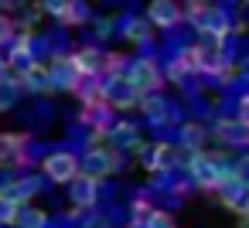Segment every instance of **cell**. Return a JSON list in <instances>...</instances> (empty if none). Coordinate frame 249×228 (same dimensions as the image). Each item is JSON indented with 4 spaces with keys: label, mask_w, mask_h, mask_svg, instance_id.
<instances>
[{
    "label": "cell",
    "mask_w": 249,
    "mask_h": 228,
    "mask_svg": "<svg viewBox=\"0 0 249 228\" xmlns=\"http://www.w3.org/2000/svg\"><path fill=\"white\" fill-rule=\"evenodd\" d=\"M232 170H235V167H232L229 160L215 157V153H191V157H188V177H191L195 187H201V191H215Z\"/></svg>",
    "instance_id": "obj_1"
},
{
    "label": "cell",
    "mask_w": 249,
    "mask_h": 228,
    "mask_svg": "<svg viewBox=\"0 0 249 228\" xmlns=\"http://www.w3.org/2000/svg\"><path fill=\"white\" fill-rule=\"evenodd\" d=\"M123 79H126V82H130V89L143 99V96H154V92L160 89L164 72L157 68V62H154V58H133V62L126 65Z\"/></svg>",
    "instance_id": "obj_2"
},
{
    "label": "cell",
    "mask_w": 249,
    "mask_h": 228,
    "mask_svg": "<svg viewBox=\"0 0 249 228\" xmlns=\"http://www.w3.org/2000/svg\"><path fill=\"white\" fill-rule=\"evenodd\" d=\"M120 170V157H116V150H106V147H92V150H86L82 157H79V174L82 177H89V180H103V177H109V174H116Z\"/></svg>",
    "instance_id": "obj_3"
},
{
    "label": "cell",
    "mask_w": 249,
    "mask_h": 228,
    "mask_svg": "<svg viewBox=\"0 0 249 228\" xmlns=\"http://www.w3.org/2000/svg\"><path fill=\"white\" fill-rule=\"evenodd\" d=\"M218 197H222V204L232 211V214H239V218H246V211H249V187H246V177H242V170H232L218 187Z\"/></svg>",
    "instance_id": "obj_4"
},
{
    "label": "cell",
    "mask_w": 249,
    "mask_h": 228,
    "mask_svg": "<svg viewBox=\"0 0 249 228\" xmlns=\"http://www.w3.org/2000/svg\"><path fill=\"white\" fill-rule=\"evenodd\" d=\"M225 41H212V38H201V45H195V65L201 75H222L229 68V58H225Z\"/></svg>",
    "instance_id": "obj_5"
},
{
    "label": "cell",
    "mask_w": 249,
    "mask_h": 228,
    "mask_svg": "<svg viewBox=\"0 0 249 228\" xmlns=\"http://www.w3.org/2000/svg\"><path fill=\"white\" fill-rule=\"evenodd\" d=\"M41 170L52 184H69L72 177H79V157L69 153V150H52L41 160Z\"/></svg>",
    "instance_id": "obj_6"
},
{
    "label": "cell",
    "mask_w": 249,
    "mask_h": 228,
    "mask_svg": "<svg viewBox=\"0 0 249 228\" xmlns=\"http://www.w3.org/2000/svg\"><path fill=\"white\" fill-rule=\"evenodd\" d=\"M103 102L109 109H133L140 102V96L130 89V82L123 75H106L103 79Z\"/></svg>",
    "instance_id": "obj_7"
},
{
    "label": "cell",
    "mask_w": 249,
    "mask_h": 228,
    "mask_svg": "<svg viewBox=\"0 0 249 228\" xmlns=\"http://www.w3.org/2000/svg\"><path fill=\"white\" fill-rule=\"evenodd\" d=\"M191 24L212 41H225V34H229V14L222 7H205V11L191 14Z\"/></svg>",
    "instance_id": "obj_8"
},
{
    "label": "cell",
    "mask_w": 249,
    "mask_h": 228,
    "mask_svg": "<svg viewBox=\"0 0 249 228\" xmlns=\"http://www.w3.org/2000/svg\"><path fill=\"white\" fill-rule=\"evenodd\" d=\"M137 157H140V167L147 174H164L174 163V150L167 143H140L137 147Z\"/></svg>",
    "instance_id": "obj_9"
},
{
    "label": "cell",
    "mask_w": 249,
    "mask_h": 228,
    "mask_svg": "<svg viewBox=\"0 0 249 228\" xmlns=\"http://www.w3.org/2000/svg\"><path fill=\"white\" fill-rule=\"evenodd\" d=\"M184 21V7L178 4V0H150V7H147V24L154 28H178Z\"/></svg>",
    "instance_id": "obj_10"
},
{
    "label": "cell",
    "mask_w": 249,
    "mask_h": 228,
    "mask_svg": "<svg viewBox=\"0 0 249 228\" xmlns=\"http://www.w3.org/2000/svg\"><path fill=\"white\" fill-rule=\"evenodd\" d=\"M215 136H218V143H225L232 150H242L249 143V123H242L235 116H222L215 123Z\"/></svg>",
    "instance_id": "obj_11"
},
{
    "label": "cell",
    "mask_w": 249,
    "mask_h": 228,
    "mask_svg": "<svg viewBox=\"0 0 249 228\" xmlns=\"http://www.w3.org/2000/svg\"><path fill=\"white\" fill-rule=\"evenodd\" d=\"M45 68H48L52 92H72V85H75L79 72H75V65H72V58H69V55H58V58H52V65H45Z\"/></svg>",
    "instance_id": "obj_12"
},
{
    "label": "cell",
    "mask_w": 249,
    "mask_h": 228,
    "mask_svg": "<svg viewBox=\"0 0 249 228\" xmlns=\"http://www.w3.org/2000/svg\"><path fill=\"white\" fill-rule=\"evenodd\" d=\"M195 75H198L195 48H181V51H178V58L167 65V79H171L174 85H191V82H195Z\"/></svg>",
    "instance_id": "obj_13"
},
{
    "label": "cell",
    "mask_w": 249,
    "mask_h": 228,
    "mask_svg": "<svg viewBox=\"0 0 249 228\" xmlns=\"http://www.w3.org/2000/svg\"><path fill=\"white\" fill-rule=\"evenodd\" d=\"M28 133H0V163H24Z\"/></svg>",
    "instance_id": "obj_14"
},
{
    "label": "cell",
    "mask_w": 249,
    "mask_h": 228,
    "mask_svg": "<svg viewBox=\"0 0 249 228\" xmlns=\"http://www.w3.org/2000/svg\"><path fill=\"white\" fill-rule=\"evenodd\" d=\"M72 58V65H75V72L79 75H103V62H106V51H99V48H79V51H72L69 55Z\"/></svg>",
    "instance_id": "obj_15"
},
{
    "label": "cell",
    "mask_w": 249,
    "mask_h": 228,
    "mask_svg": "<svg viewBox=\"0 0 249 228\" xmlns=\"http://www.w3.org/2000/svg\"><path fill=\"white\" fill-rule=\"evenodd\" d=\"M69 197H72L75 208H92V204L99 201V184L79 174V177L69 180Z\"/></svg>",
    "instance_id": "obj_16"
},
{
    "label": "cell",
    "mask_w": 249,
    "mask_h": 228,
    "mask_svg": "<svg viewBox=\"0 0 249 228\" xmlns=\"http://www.w3.org/2000/svg\"><path fill=\"white\" fill-rule=\"evenodd\" d=\"M7 65H11L18 75H21V72H28V68L35 65V48H31V38H28V34H21V38H14V41H11Z\"/></svg>",
    "instance_id": "obj_17"
},
{
    "label": "cell",
    "mask_w": 249,
    "mask_h": 228,
    "mask_svg": "<svg viewBox=\"0 0 249 228\" xmlns=\"http://www.w3.org/2000/svg\"><path fill=\"white\" fill-rule=\"evenodd\" d=\"M106 136H109L113 150H137V147H140V130H137V123H113V126L106 130Z\"/></svg>",
    "instance_id": "obj_18"
},
{
    "label": "cell",
    "mask_w": 249,
    "mask_h": 228,
    "mask_svg": "<svg viewBox=\"0 0 249 228\" xmlns=\"http://www.w3.org/2000/svg\"><path fill=\"white\" fill-rule=\"evenodd\" d=\"M86 126H92L99 136L113 126V109L106 106V102H89V106H82V116H79Z\"/></svg>",
    "instance_id": "obj_19"
},
{
    "label": "cell",
    "mask_w": 249,
    "mask_h": 228,
    "mask_svg": "<svg viewBox=\"0 0 249 228\" xmlns=\"http://www.w3.org/2000/svg\"><path fill=\"white\" fill-rule=\"evenodd\" d=\"M38 191H41V180H38V177H18L14 184L0 187V194H4L7 201H14L18 208H21V204H24L31 194H38Z\"/></svg>",
    "instance_id": "obj_20"
},
{
    "label": "cell",
    "mask_w": 249,
    "mask_h": 228,
    "mask_svg": "<svg viewBox=\"0 0 249 228\" xmlns=\"http://www.w3.org/2000/svg\"><path fill=\"white\" fill-rule=\"evenodd\" d=\"M18 85H21V89H28V92H52V82H48V68H45L41 62H35V65H31L28 72H21Z\"/></svg>",
    "instance_id": "obj_21"
},
{
    "label": "cell",
    "mask_w": 249,
    "mask_h": 228,
    "mask_svg": "<svg viewBox=\"0 0 249 228\" xmlns=\"http://www.w3.org/2000/svg\"><path fill=\"white\" fill-rule=\"evenodd\" d=\"M72 92L82 99V106H89V102H103V79H99V75H79L75 85H72Z\"/></svg>",
    "instance_id": "obj_22"
},
{
    "label": "cell",
    "mask_w": 249,
    "mask_h": 228,
    "mask_svg": "<svg viewBox=\"0 0 249 228\" xmlns=\"http://www.w3.org/2000/svg\"><path fill=\"white\" fill-rule=\"evenodd\" d=\"M89 17H92L89 0H69V4H65V11L58 14V21H62V24H69V28H82Z\"/></svg>",
    "instance_id": "obj_23"
},
{
    "label": "cell",
    "mask_w": 249,
    "mask_h": 228,
    "mask_svg": "<svg viewBox=\"0 0 249 228\" xmlns=\"http://www.w3.org/2000/svg\"><path fill=\"white\" fill-rule=\"evenodd\" d=\"M205 140H208L205 126H198V123H184L181 126V147H184V153H205Z\"/></svg>",
    "instance_id": "obj_24"
},
{
    "label": "cell",
    "mask_w": 249,
    "mask_h": 228,
    "mask_svg": "<svg viewBox=\"0 0 249 228\" xmlns=\"http://www.w3.org/2000/svg\"><path fill=\"white\" fill-rule=\"evenodd\" d=\"M11 225H18V228H45V225H48V214H45L41 208H31V204H21Z\"/></svg>",
    "instance_id": "obj_25"
},
{
    "label": "cell",
    "mask_w": 249,
    "mask_h": 228,
    "mask_svg": "<svg viewBox=\"0 0 249 228\" xmlns=\"http://www.w3.org/2000/svg\"><path fill=\"white\" fill-rule=\"evenodd\" d=\"M140 109H143V116H147L150 123H164V116H167V99H164L160 92L143 96V99H140Z\"/></svg>",
    "instance_id": "obj_26"
},
{
    "label": "cell",
    "mask_w": 249,
    "mask_h": 228,
    "mask_svg": "<svg viewBox=\"0 0 249 228\" xmlns=\"http://www.w3.org/2000/svg\"><path fill=\"white\" fill-rule=\"evenodd\" d=\"M21 96V85L18 79H0V109H11Z\"/></svg>",
    "instance_id": "obj_27"
},
{
    "label": "cell",
    "mask_w": 249,
    "mask_h": 228,
    "mask_svg": "<svg viewBox=\"0 0 249 228\" xmlns=\"http://www.w3.org/2000/svg\"><path fill=\"white\" fill-rule=\"evenodd\" d=\"M126 41H150V24L147 21H130L126 24Z\"/></svg>",
    "instance_id": "obj_28"
},
{
    "label": "cell",
    "mask_w": 249,
    "mask_h": 228,
    "mask_svg": "<svg viewBox=\"0 0 249 228\" xmlns=\"http://www.w3.org/2000/svg\"><path fill=\"white\" fill-rule=\"evenodd\" d=\"M150 214H154V208L147 204V197H137L133 201V228H143Z\"/></svg>",
    "instance_id": "obj_29"
},
{
    "label": "cell",
    "mask_w": 249,
    "mask_h": 228,
    "mask_svg": "<svg viewBox=\"0 0 249 228\" xmlns=\"http://www.w3.org/2000/svg\"><path fill=\"white\" fill-rule=\"evenodd\" d=\"M14 38H18V24H14V17L0 14V48H4V45H11Z\"/></svg>",
    "instance_id": "obj_30"
},
{
    "label": "cell",
    "mask_w": 249,
    "mask_h": 228,
    "mask_svg": "<svg viewBox=\"0 0 249 228\" xmlns=\"http://www.w3.org/2000/svg\"><path fill=\"white\" fill-rule=\"evenodd\" d=\"M143 228H178V225H174V218H171L167 211H157V208H154V214L147 218Z\"/></svg>",
    "instance_id": "obj_31"
},
{
    "label": "cell",
    "mask_w": 249,
    "mask_h": 228,
    "mask_svg": "<svg viewBox=\"0 0 249 228\" xmlns=\"http://www.w3.org/2000/svg\"><path fill=\"white\" fill-rule=\"evenodd\" d=\"M14 214H18V204H14V201H7L4 194H0V225H11V221H14Z\"/></svg>",
    "instance_id": "obj_32"
},
{
    "label": "cell",
    "mask_w": 249,
    "mask_h": 228,
    "mask_svg": "<svg viewBox=\"0 0 249 228\" xmlns=\"http://www.w3.org/2000/svg\"><path fill=\"white\" fill-rule=\"evenodd\" d=\"M65 4H69V0H38V7H41L45 14H52V17H58V14L65 11Z\"/></svg>",
    "instance_id": "obj_33"
},
{
    "label": "cell",
    "mask_w": 249,
    "mask_h": 228,
    "mask_svg": "<svg viewBox=\"0 0 249 228\" xmlns=\"http://www.w3.org/2000/svg\"><path fill=\"white\" fill-rule=\"evenodd\" d=\"M205 7H212V0H188V17L198 14V11H205Z\"/></svg>",
    "instance_id": "obj_34"
},
{
    "label": "cell",
    "mask_w": 249,
    "mask_h": 228,
    "mask_svg": "<svg viewBox=\"0 0 249 228\" xmlns=\"http://www.w3.org/2000/svg\"><path fill=\"white\" fill-rule=\"evenodd\" d=\"M89 228H106V225H103V221H92V225H89Z\"/></svg>",
    "instance_id": "obj_35"
},
{
    "label": "cell",
    "mask_w": 249,
    "mask_h": 228,
    "mask_svg": "<svg viewBox=\"0 0 249 228\" xmlns=\"http://www.w3.org/2000/svg\"><path fill=\"white\" fill-rule=\"evenodd\" d=\"M242 228H246V225H242Z\"/></svg>",
    "instance_id": "obj_36"
}]
</instances>
